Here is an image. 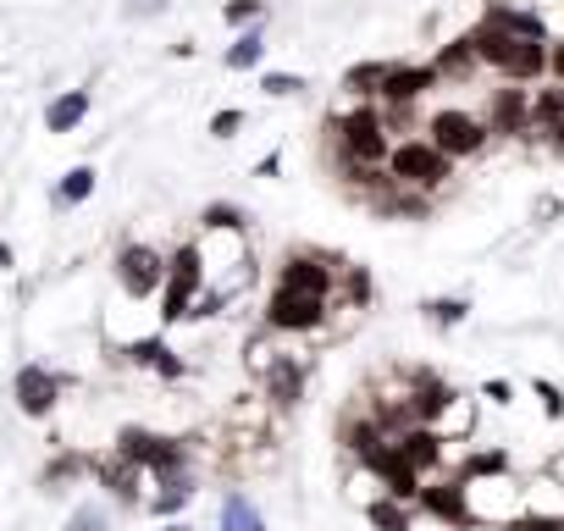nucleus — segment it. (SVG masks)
I'll return each instance as SVG.
<instances>
[{"label": "nucleus", "instance_id": "nucleus-1", "mask_svg": "<svg viewBox=\"0 0 564 531\" xmlns=\"http://www.w3.org/2000/svg\"><path fill=\"white\" fill-rule=\"evenodd\" d=\"M327 133H333L338 172H349V166H388V155L399 144L393 128H388V117H382V106H355V111L333 117Z\"/></svg>", "mask_w": 564, "mask_h": 531}, {"label": "nucleus", "instance_id": "nucleus-2", "mask_svg": "<svg viewBox=\"0 0 564 531\" xmlns=\"http://www.w3.org/2000/svg\"><path fill=\"white\" fill-rule=\"evenodd\" d=\"M465 525H520L525 520V476L503 470H459Z\"/></svg>", "mask_w": 564, "mask_h": 531}, {"label": "nucleus", "instance_id": "nucleus-3", "mask_svg": "<svg viewBox=\"0 0 564 531\" xmlns=\"http://www.w3.org/2000/svg\"><path fill=\"white\" fill-rule=\"evenodd\" d=\"M327 322H333V300H316V294H294V289H271L265 311H260V327L276 333V338H327Z\"/></svg>", "mask_w": 564, "mask_h": 531}, {"label": "nucleus", "instance_id": "nucleus-4", "mask_svg": "<svg viewBox=\"0 0 564 531\" xmlns=\"http://www.w3.org/2000/svg\"><path fill=\"white\" fill-rule=\"evenodd\" d=\"M388 172H393V183L399 188H410V194H443L448 188V177H454V161L421 133V139H399L393 144V155H388Z\"/></svg>", "mask_w": 564, "mask_h": 531}, {"label": "nucleus", "instance_id": "nucleus-5", "mask_svg": "<svg viewBox=\"0 0 564 531\" xmlns=\"http://www.w3.org/2000/svg\"><path fill=\"white\" fill-rule=\"evenodd\" d=\"M344 266H349V260H338V254H327V249H289V254H282V266H276V289L333 300Z\"/></svg>", "mask_w": 564, "mask_h": 531}, {"label": "nucleus", "instance_id": "nucleus-6", "mask_svg": "<svg viewBox=\"0 0 564 531\" xmlns=\"http://www.w3.org/2000/svg\"><path fill=\"white\" fill-rule=\"evenodd\" d=\"M426 139L448 155V161H470V155H481L487 144H492V128L476 117V111H459V106H443V111H432V122H426Z\"/></svg>", "mask_w": 564, "mask_h": 531}, {"label": "nucleus", "instance_id": "nucleus-7", "mask_svg": "<svg viewBox=\"0 0 564 531\" xmlns=\"http://www.w3.org/2000/svg\"><path fill=\"white\" fill-rule=\"evenodd\" d=\"M166 272H172V260H166L161 249H150V243H122V249H117V289H122L128 300L161 294V289H166Z\"/></svg>", "mask_w": 564, "mask_h": 531}, {"label": "nucleus", "instance_id": "nucleus-8", "mask_svg": "<svg viewBox=\"0 0 564 531\" xmlns=\"http://www.w3.org/2000/svg\"><path fill=\"white\" fill-rule=\"evenodd\" d=\"M481 122L492 128V139H531V89H520V84L492 89Z\"/></svg>", "mask_w": 564, "mask_h": 531}, {"label": "nucleus", "instance_id": "nucleus-9", "mask_svg": "<svg viewBox=\"0 0 564 531\" xmlns=\"http://www.w3.org/2000/svg\"><path fill=\"white\" fill-rule=\"evenodd\" d=\"M305 382H311V355L305 349H289V355L271 366V377L260 382V393L271 399V410H294L305 399Z\"/></svg>", "mask_w": 564, "mask_h": 531}, {"label": "nucleus", "instance_id": "nucleus-10", "mask_svg": "<svg viewBox=\"0 0 564 531\" xmlns=\"http://www.w3.org/2000/svg\"><path fill=\"white\" fill-rule=\"evenodd\" d=\"M498 78L503 84H536V78H547V40H514L509 45V56H503V67H498Z\"/></svg>", "mask_w": 564, "mask_h": 531}, {"label": "nucleus", "instance_id": "nucleus-11", "mask_svg": "<svg viewBox=\"0 0 564 531\" xmlns=\"http://www.w3.org/2000/svg\"><path fill=\"white\" fill-rule=\"evenodd\" d=\"M62 399V377H51L45 366H23L18 371V410L23 415H51Z\"/></svg>", "mask_w": 564, "mask_h": 531}, {"label": "nucleus", "instance_id": "nucleus-12", "mask_svg": "<svg viewBox=\"0 0 564 531\" xmlns=\"http://www.w3.org/2000/svg\"><path fill=\"white\" fill-rule=\"evenodd\" d=\"M481 23L503 29L509 40H547L542 12H520V7H509V0H487V18H481Z\"/></svg>", "mask_w": 564, "mask_h": 531}, {"label": "nucleus", "instance_id": "nucleus-13", "mask_svg": "<svg viewBox=\"0 0 564 531\" xmlns=\"http://www.w3.org/2000/svg\"><path fill=\"white\" fill-rule=\"evenodd\" d=\"M525 520H558L564 525V487L547 470L525 476Z\"/></svg>", "mask_w": 564, "mask_h": 531}, {"label": "nucleus", "instance_id": "nucleus-14", "mask_svg": "<svg viewBox=\"0 0 564 531\" xmlns=\"http://www.w3.org/2000/svg\"><path fill=\"white\" fill-rule=\"evenodd\" d=\"M282 355H289V338H276V333H265V327H260V333L243 344V371H249L254 382H265V377H271V366H276Z\"/></svg>", "mask_w": 564, "mask_h": 531}, {"label": "nucleus", "instance_id": "nucleus-15", "mask_svg": "<svg viewBox=\"0 0 564 531\" xmlns=\"http://www.w3.org/2000/svg\"><path fill=\"white\" fill-rule=\"evenodd\" d=\"M432 73H437V78H448V84H465V78H476V73H481V62H476V45H470V34H465V40H454V45H443V51H437V62H432Z\"/></svg>", "mask_w": 564, "mask_h": 531}, {"label": "nucleus", "instance_id": "nucleus-16", "mask_svg": "<svg viewBox=\"0 0 564 531\" xmlns=\"http://www.w3.org/2000/svg\"><path fill=\"white\" fill-rule=\"evenodd\" d=\"M553 128H564V84L531 89V144H536L542 133H553Z\"/></svg>", "mask_w": 564, "mask_h": 531}, {"label": "nucleus", "instance_id": "nucleus-17", "mask_svg": "<svg viewBox=\"0 0 564 531\" xmlns=\"http://www.w3.org/2000/svg\"><path fill=\"white\" fill-rule=\"evenodd\" d=\"M133 366H144V371H155V377H183V360H177V349L172 344H161V338H144V344H133V349H122Z\"/></svg>", "mask_w": 564, "mask_h": 531}, {"label": "nucleus", "instance_id": "nucleus-18", "mask_svg": "<svg viewBox=\"0 0 564 531\" xmlns=\"http://www.w3.org/2000/svg\"><path fill=\"white\" fill-rule=\"evenodd\" d=\"M432 432H443L448 443H470V432H476V399L470 393H454V404L443 410V421Z\"/></svg>", "mask_w": 564, "mask_h": 531}, {"label": "nucleus", "instance_id": "nucleus-19", "mask_svg": "<svg viewBox=\"0 0 564 531\" xmlns=\"http://www.w3.org/2000/svg\"><path fill=\"white\" fill-rule=\"evenodd\" d=\"M84 111H89V95H84V89H67V95H56V100H51L45 128H51V133H73V128L84 122Z\"/></svg>", "mask_w": 564, "mask_h": 531}, {"label": "nucleus", "instance_id": "nucleus-20", "mask_svg": "<svg viewBox=\"0 0 564 531\" xmlns=\"http://www.w3.org/2000/svg\"><path fill=\"white\" fill-rule=\"evenodd\" d=\"M216 531H265V514H260L243 492H227V498H221V520H216Z\"/></svg>", "mask_w": 564, "mask_h": 531}, {"label": "nucleus", "instance_id": "nucleus-21", "mask_svg": "<svg viewBox=\"0 0 564 531\" xmlns=\"http://www.w3.org/2000/svg\"><path fill=\"white\" fill-rule=\"evenodd\" d=\"M188 498H194V470L155 481V492H150V509H155V514H177V509H183Z\"/></svg>", "mask_w": 564, "mask_h": 531}, {"label": "nucleus", "instance_id": "nucleus-22", "mask_svg": "<svg viewBox=\"0 0 564 531\" xmlns=\"http://www.w3.org/2000/svg\"><path fill=\"white\" fill-rule=\"evenodd\" d=\"M410 514H415V503H399V498L366 503V520H371L377 531H410Z\"/></svg>", "mask_w": 564, "mask_h": 531}, {"label": "nucleus", "instance_id": "nucleus-23", "mask_svg": "<svg viewBox=\"0 0 564 531\" xmlns=\"http://www.w3.org/2000/svg\"><path fill=\"white\" fill-rule=\"evenodd\" d=\"M89 194H95V172H89V166H73V172L62 177V188H56L62 205H84Z\"/></svg>", "mask_w": 564, "mask_h": 531}, {"label": "nucleus", "instance_id": "nucleus-24", "mask_svg": "<svg viewBox=\"0 0 564 531\" xmlns=\"http://www.w3.org/2000/svg\"><path fill=\"white\" fill-rule=\"evenodd\" d=\"M421 316H426L432 327H459V322L470 316V305H465V300H426Z\"/></svg>", "mask_w": 564, "mask_h": 531}, {"label": "nucleus", "instance_id": "nucleus-25", "mask_svg": "<svg viewBox=\"0 0 564 531\" xmlns=\"http://www.w3.org/2000/svg\"><path fill=\"white\" fill-rule=\"evenodd\" d=\"M260 56H265V45H260V29H249L232 51H227V67L232 73H243V67H260Z\"/></svg>", "mask_w": 564, "mask_h": 531}, {"label": "nucleus", "instance_id": "nucleus-26", "mask_svg": "<svg viewBox=\"0 0 564 531\" xmlns=\"http://www.w3.org/2000/svg\"><path fill=\"white\" fill-rule=\"evenodd\" d=\"M260 89H265V95H276V100H289V95H300V89H305V78H300V73H265V78H260Z\"/></svg>", "mask_w": 564, "mask_h": 531}, {"label": "nucleus", "instance_id": "nucleus-27", "mask_svg": "<svg viewBox=\"0 0 564 531\" xmlns=\"http://www.w3.org/2000/svg\"><path fill=\"white\" fill-rule=\"evenodd\" d=\"M199 227H249V216H243L238 205H205Z\"/></svg>", "mask_w": 564, "mask_h": 531}, {"label": "nucleus", "instance_id": "nucleus-28", "mask_svg": "<svg viewBox=\"0 0 564 531\" xmlns=\"http://www.w3.org/2000/svg\"><path fill=\"white\" fill-rule=\"evenodd\" d=\"M531 393L542 399V415H553V421H564V388H553L547 377H536V382H531Z\"/></svg>", "mask_w": 564, "mask_h": 531}, {"label": "nucleus", "instance_id": "nucleus-29", "mask_svg": "<svg viewBox=\"0 0 564 531\" xmlns=\"http://www.w3.org/2000/svg\"><path fill=\"white\" fill-rule=\"evenodd\" d=\"M67 531H111V520H106V509H100V503H84V509H73Z\"/></svg>", "mask_w": 564, "mask_h": 531}, {"label": "nucleus", "instance_id": "nucleus-30", "mask_svg": "<svg viewBox=\"0 0 564 531\" xmlns=\"http://www.w3.org/2000/svg\"><path fill=\"white\" fill-rule=\"evenodd\" d=\"M78 470H89V459H78V454H56V465L45 470V487H56V481L78 476Z\"/></svg>", "mask_w": 564, "mask_h": 531}, {"label": "nucleus", "instance_id": "nucleus-31", "mask_svg": "<svg viewBox=\"0 0 564 531\" xmlns=\"http://www.w3.org/2000/svg\"><path fill=\"white\" fill-rule=\"evenodd\" d=\"M238 128H243V111H216L210 117V139H232Z\"/></svg>", "mask_w": 564, "mask_h": 531}, {"label": "nucleus", "instance_id": "nucleus-32", "mask_svg": "<svg viewBox=\"0 0 564 531\" xmlns=\"http://www.w3.org/2000/svg\"><path fill=\"white\" fill-rule=\"evenodd\" d=\"M260 18V0H227V23H254Z\"/></svg>", "mask_w": 564, "mask_h": 531}, {"label": "nucleus", "instance_id": "nucleus-33", "mask_svg": "<svg viewBox=\"0 0 564 531\" xmlns=\"http://www.w3.org/2000/svg\"><path fill=\"white\" fill-rule=\"evenodd\" d=\"M547 78L564 84V40H547Z\"/></svg>", "mask_w": 564, "mask_h": 531}, {"label": "nucleus", "instance_id": "nucleus-34", "mask_svg": "<svg viewBox=\"0 0 564 531\" xmlns=\"http://www.w3.org/2000/svg\"><path fill=\"white\" fill-rule=\"evenodd\" d=\"M481 399H492V404H509V399H514V388H509L503 377H492V382H481Z\"/></svg>", "mask_w": 564, "mask_h": 531}, {"label": "nucleus", "instance_id": "nucleus-35", "mask_svg": "<svg viewBox=\"0 0 564 531\" xmlns=\"http://www.w3.org/2000/svg\"><path fill=\"white\" fill-rule=\"evenodd\" d=\"M542 470H547V476H553V481H558V487H564V448H558V454H553V459H547V465H542Z\"/></svg>", "mask_w": 564, "mask_h": 531}, {"label": "nucleus", "instance_id": "nucleus-36", "mask_svg": "<svg viewBox=\"0 0 564 531\" xmlns=\"http://www.w3.org/2000/svg\"><path fill=\"white\" fill-rule=\"evenodd\" d=\"M520 531H564L558 520H520Z\"/></svg>", "mask_w": 564, "mask_h": 531}, {"label": "nucleus", "instance_id": "nucleus-37", "mask_svg": "<svg viewBox=\"0 0 564 531\" xmlns=\"http://www.w3.org/2000/svg\"><path fill=\"white\" fill-rule=\"evenodd\" d=\"M0 266H18V254H12V243L0 238Z\"/></svg>", "mask_w": 564, "mask_h": 531}, {"label": "nucleus", "instance_id": "nucleus-38", "mask_svg": "<svg viewBox=\"0 0 564 531\" xmlns=\"http://www.w3.org/2000/svg\"><path fill=\"white\" fill-rule=\"evenodd\" d=\"M465 531H520V525H465Z\"/></svg>", "mask_w": 564, "mask_h": 531}, {"label": "nucleus", "instance_id": "nucleus-39", "mask_svg": "<svg viewBox=\"0 0 564 531\" xmlns=\"http://www.w3.org/2000/svg\"><path fill=\"white\" fill-rule=\"evenodd\" d=\"M161 531H194V525H161Z\"/></svg>", "mask_w": 564, "mask_h": 531}]
</instances>
